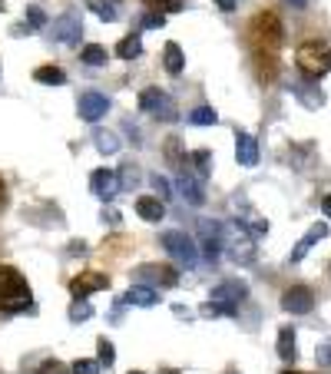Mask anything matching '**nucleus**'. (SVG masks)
<instances>
[{"mask_svg": "<svg viewBox=\"0 0 331 374\" xmlns=\"http://www.w3.org/2000/svg\"><path fill=\"white\" fill-rule=\"evenodd\" d=\"M139 110L152 113L156 119H166V123H172V119H179V113H176V103L163 93V90H156V86H149L139 93Z\"/></svg>", "mask_w": 331, "mask_h": 374, "instance_id": "423d86ee", "label": "nucleus"}, {"mask_svg": "<svg viewBox=\"0 0 331 374\" xmlns=\"http://www.w3.org/2000/svg\"><path fill=\"white\" fill-rule=\"evenodd\" d=\"M236 159L242 166H255L258 163V143L249 132H236Z\"/></svg>", "mask_w": 331, "mask_h": 374, "instance_id": "2eb2a0df", "label": "nucleus"}, {"mask_svg": "<svg viewBox=\"0 0 331 374\" xmlns=\"http://www.w3.org/2000/svg\"><path fill=\"white\" fill-rule=\"evenodd\" d=\"M123 301H126V305H136V308H152V305L159 301V295H156V288H149V285H133Z\"/></svg>", "mask_w": 331, "mask_h": 374, "instance_id": "6ab92c4d", "label": "nucleus"}, {"mask_svg": "<svg viewBox=\"0 0 331 374\" xmlns=\"http://www.w3.org/2000/svg\"><path fill=\"white\" fill-rule=\"evenodd\" d=\"M136 183H139V172H136V166H129V163H126V166H123V169H119V186H136Z\"/></svg>", "mask_w": 331, "mask_h": 374, "instance_id": "f704fd0d", "label": "nucleus"}, {"mask_svg": "<svg viewBox=\"0 0 331 374\" xmlns=\"http://www.w3.org/2000/svg\"><path fill=\"white\" fill-rule=\"evenodd\" d=\"M30 285L20 275L14 265H0V312L7 315H17V312H27L30 308Z\"/></svg>", "mask_w": 331, "mask_h": 374, "instance_id": "f03ea898", "label": "nucleus"}, {"mask_svg": "<svg viewBox=\"0 0 331 374\" xmlns=\"http://www.w3.org/2000/svg\"><path fill=\"white\" fill-rule=\"evenodd\" d=\"M278 358H282V361H295V331L292 328H282V331H278Z\"/></svg>", "mask_w": 331, "mask_h": 374, "instance_id": "393cba45", "label": "nucleus"}, {"mask_svg": "<svg viewBox=\"0 0 331 374\" xmlns=\"http://www.w3.org/2000/svg\"><path fill=\"white\" fill-rule=\"evenodd\" d=\"M37 374H70V371H67L60 361H43V364L37 368Z\"/></svg>", "mask_w": 331, "mask_h": 374, "instance_id": "58836bf2", "label": "nucleus"}, {"mask_svg": "<svg viewBox=\"0 0 331 374\" xmlns=\"http://www.w3.org/2000/svg\"><path fill=\"white\" fill-rule=\"evenodd\" d=\"M136 212H139V219H146V222H163L166 202L159 196H143V199H136Z\"/></svg>", "mask_w": 331, "mask_h": 374, "instance_id": "f3484780", "label": "nucleus"}, {"mask_svg": "<svg viewBox=\"0 0 331 374\" xmlns=\"http://www.w3.org/2000/svg\"><path fill=\"white\" fill-rule=\"evenodd\" d=\"M295 63H298V70L305 76H325L331 70V50L325 43H318V40H308V43H301L298 50H295Z\"/></svg>", "mask_w": 331, "mask_h": 374, "instance_id": "20e7f679", "label": "nucleus"}, {"mask_svg": "<svg viewBox=\"0 0 331 374\" xmlns=\"http://www.w3.org/2000/svg\"><path fill=\"white\" fill-rule=\"evenodd\" d=\"M87 7H90V10H93V14H96L100 20H106V23H113V20L119 17L113 0H87Z\"/></svg>", "mask_w": 331, "mask_h": 374, "instance_id": "a878e982", "label": "nucleus"}, {"mask_svg": "<svg viewBox=\"0 0 331 374\" xmlns=\"http://www.w3.org/2000/svg\"><path fill=\"white\" fill-rule=\"evenodd\" d=\"M139 279H152V281H159V285H176L179 281V275H176V268H169V265H143L139 272H136Z\"/></svg>", "mask_w": 331, "mask_h": 374, "instance_id": "a211bd4d", "label": "nucleus"}, {"mask_svg": "<svg viewBox=\"0 0 331 374\" xmlns=\"http://www.w3.org/2000/svg\"><path fill=\"white\" fill-rule=\"evenodd\" d=\"M189 159H192V166H196V176H199V179H205V176H209V169H212V156H209V150L192 152Z\"/></svg>", "mask_w": 331, "mask_h": 374, "instance_id": "c85d7f7f", "label": "nucleus"}, {"mask_svg": "<svg viewBox=\"0 0 331 374\" xmlns=\"http://www.w3.org/2000/svg\"><path fill=\"white\" fill-rule=\"evenodd\" d=\"M34 80H37V83H47V86H60V83H67V73H63L60 67H37V70H34Z\"/></svg>", "mask_w": 331, "mask_h": 374, "instance_id": "4be33fe9", "label": "nucleus"}, {"mask_svg": "<svg viewBox=\"0 0 331 374\" xmlns=\"http://www.w3.org/2000/svg\"><path fill=\"white\" fill-rule=\"evenodd\" d=\"M47 23V14L40 7H27V30H40Z\"/></svg>", "mask_w": 331, "mask_h": 374, "instance_id": "72a5a7b5", "label": "nucleus"}, {"mask_svg": "<svg viewBox=\"0 0 331 374\" xmlns=\"http://www.w3.org/2000/svg\"><path fill=\"white\" fill-rule=\"evenodd\" d=\"M93 139H96V150H100V152H106V156H113V152L119 150V139H116L113 132L96 130V132H93Z\"/></svg>", "mask_w": 331, "mask_h": 374, "instance_id": "bb28decb", "label": "nucleus"}, {"mask_svg": "<svg viewBox=\"0 0 331 374\" xmlns=\"http://www.w3.org/2000/svg\"><path fill=\"white\" fill-rule=\"evenodd\" d=\"M321 239H328V225H325V222L312 225V229L305 232V239H301V242L292 248V262H301V259L308 255V248H312L315 242H321Z\"/></svg>", "mask_w": 331, "mask_h": 374, "instance_id": "dca6fc26", "label": "nucleus"}, {"mask_svg": "<svg viewBox=\"0 0 331 374\" xmlns=\"http://www.w3.org/2000/svg\"><path fill=\"white\" fill-rule=\"evenodd\" d=\"M229 374H236V371H229Z\"/></svg>", "mask_w": 331, "mask_h": 374, "instance_id": "de8ad7c7", "label": "nucleus"}, {"mask_svg": "<svg viewBox=\"0 0 331 374\" xmlns=\"http://www.w3.org/2000/svg\"><path fill=\"white\" fill-rule=\"evenodd\" d=\"M163 67H166V73H172V76L183 73L185 56H183V50H179V43H166L163 47Z\"/></svg>", "mask_w": 331, "mask_h": 374, "instance_id": "aec40b11", "label": "nucleus"}, {"mask_svg": "<svg viewBox=\"0 0 331 374\" xmlns=\"http://www.w3.org/2000/svg\"><path fill=\"white\" fill-rule=\"evenodd\" d=\"M149 183H152V189H156V192H159V199H169V196H172V186H169V183H166L163 176H159V172H156V176H149Z\"/></svg>", "mask_w": 331, "mask_h": 374, "instance_id": "c9c22d12", "label": "nucleus"}, {"mask_svg": "<svg viewBox=\"0 0 331 374\" xmlns=\"http://www.w3.org/2000/svg\"><path fill=\"white\" fill-rule=\"evenodd\" d=\"M295 96L308 106V110H318V106H325V96L321 93H315V86H308V83H298L295 86Z\"/></svg>", "mask_w": 331, "mask_h": 374, "instance_id": "5701e85b", "label": "nucleus"}, {"mask_svg": "<svg viewBox=\"0 0 331 374\" xmlns=\"http://www.w3.org/2000/svg\"><path fill=\"white\" fill-rule=\"evenodd\" d=\"M96 355H100V364H106V368L116 361V351H113L110 338H100V341H96Z\"/></svg>", "mask_w": 331, "mask_h": 374, "instance_id": "c756f323", "label": "nucleus"}, {"mask_svg": "<svg viewBox=\"0 0 331 374\" xmlns=\"http://www.w3.org/2000/svg\"><path fill=\"white\" fill-rule=\"evenodd\" d=\"M80 60H83V63H90V67H103V63H106V50H103V47H96V43H90V47H83Z\"/></svg>", "mask_w": 331, "mask_h": 374, "instance_id": "cd10ccee", "label": "nucleus"}, {"mask_svg": "<svg viewBox=\"0 0 331 374\" xmlns=\"http://www.w3.org/2000/svg\"><path fill=\"white\" fill-rule=\"evenodd\" d=\"M212 3H216V7H219V10H225V14H232V10H236V3H239V0H212Z\"/></svg>", "mask_w": 331, "mask_h": 374, "instance_id": "ea45409f", "label": "nucleus"}, {"mask_svg": "<svg viewBox=\"0 0 331 374\" xmlns=\"http://www.w3.org/2000/svg\"><path fill=\"white\" fill-rule=\"evenodd\" d=\"M90 189L96 199H103V202H113L116 199V192H119V172H113V169H96L90 176Z\"/></svg>", "mask_w": 331, "mask_h": 374, "instance_id": "1a4fd4ad", "label": "nucleus"}, {"mask_svg": "<svg viewBox=\"0 0 331 374\" xmlns=\"http://www.w3.org/2000/svg\"><path fill=\"white\" fill-rule=\"evenodd\" d=\"M199 242H203V255L209 262L216 265L222 255V248H225V229L222 222H212V219H203L199 222Z\"/></svg>", "mask_w": 331, "mask_h": 374, "instance_id": "0eeeda50", "label": "nucleus"}, {"mask_svg": "<svg viewBox=\"0 0 331 374\" xmlns=\"http://www.w3.org/2000/svg\"><path fill=\"white\" fill-rule=\"evenodd\" d=\"M70 374H100V361H90V358H76Z\"/></svg>", "mask_w": 331, "mask_h": 374, "instance_id": "473e14b6", "label": "nucleus"}, {"mask_svg": "<svg viewBox=\"0 0 331 374\" xmlns=\"http://www.w3.org/2000/svg\"><path fill=\"white\" fill-rule=\"evenodd\" d=\"M225 248H229V255L236 259L239 265H249L255 259V239L245 232V225H236V232L232 235H225Z\"/></svg>", "mask_w": 331, "mask_h": 374, "instance_id": "6e6552de", "label": "nucleus"}, {"mask_svg": "<svg viewBox=\"0 0 331 374\" xmlns=\"http://www.w3.org/2000/svg\"><path fill=\"white\" fill-rule=\"evenodd\" d=\"M285 3H292V7H305L308 0H285Z\"/></svg>", "mask_w": 331, "mask_h": 374, "instance_id": "37998d69", "label": "nucleus"}, {"mask_svg": "<svg viewBox=\"0 0 331 374\" xmlns=\"http://www.w3.org/2000/svg\"><path fill=\"white\" fill-rule=\"evenodd\" d=\"M129 374H143V371H129Z\"/></svg>", "mask_w": 331, "mask_h": 374, "instance_id": "a18cd8bd", "label": "nucleus"}, {"mask_svg": "<svg viewBox=\"0 0 331 374\" xmlns=\"http://www.w3.org/2000/svg\"><path fill=\"white\" fill-rule=\"evenodd\" d=\"M103 288H110V279H106L103 272H83V275H76V279L70 281V292H73L76 301H87V295L103 292Z\"/></svg>", "mask_w": 331, "mask_h": 374, "instance_id": "9b49d317", "label": "nucleus"}, {"mask_svg": "<svg viewBox=\"0 0 331 374\" xmlns=\"http://www.w3.org/2000/svg\"><path fill=\"white\" fill-rule=\"evenodd\" d=\"M249 50L252 60L258 67L262 80H275L278 76V50H282V40H285V27L278 20L275 10H258L255 17L249 20Z\"/></svg>", "mask_w": 331, "mask_h": 374, "instance_id": "f257e3e1", "label": "nucleus"}, {"mask_svg": "<svg viewBox=\"0 0 331 374\" xmlns=\"http://www.w3.org/2000/svg\"><path fill=\"white\" fill-rule=\"evenodd\" d=\"M139 54H143V40H139V34H129V37H123L119 43H116V56H123V60H136Z\"/></svg>", "mask_w": 331, "mask_h": 374, "instance_id": "412c9836", "label": "nucleus"}, {"mask_svg": "<svg viewBox=\"0 0 331 374\" xmlns=\"http://www.w3.org/2000/svg\"><path fill=\"white\" fill-rule=\"evenodd\" d=\"M80 30H83V23H80V14H76V10H67L63 17H56L54 23H50V37H54L56 43H76Z\"/></svg>", "mask_w": 331, "mask_h": 374, "instance_id": "9d476101", "label": "nucleus"}, {"mask_svg": "<svg viewBox=\"0 0 331 374\" xmlns=\"http://www.w3.org/2000/svg\"><path fill=\"white\" fill-rule=\"evenodd\" d=\"M321 212H325V215H331V196H325V199H321Z\"/></svg>", "mask_w": 331, "mask_h": 374, "instance_id": "79ce46f5", "label": "nucleus"}, {"mask_svg": "<svg viewBox=\"0 0 331 374\" xmlns=\"http://www.w3.org/2000/svg\"><path fill=\"white\" fill-rule=\"evenodd\" d=\"M176 189H179V196H183L189 206H203L205 202V189H203V179L199 176H192V172H179V179H176Z\"/></svg>", "mask_w": 331, "mask_h": 374, "instance_id": "4468645a", "label": "nucleus"}, {"mask_svg": "<svg viewBox=\"0 0 331 374\" xmlns=\"http://www.w3.org/2000/svg\"><path fill=\"white\" fill-rule=\"evenodd\" d=\"M7 209V186H3V179H0V212Z\"/></svg>", "mask_w": 331, "mask_h": 374, "instance_id": "a19ab883", "label": "nucleus"}, {"mask_svg": "<svg viewBox=\"0 0 331 374\" xmlns=\"http://www.w3.org/2000/svg\"><path fill=\"white\" fill-rule=\"evenodd\" d=\"M282 374H298V371H282Z\"/></svg>", "mask_w": 331, "mask_h": 374, "instance_id": "c03bdc74", "label": "nucleus"}, {"mask_svg": "<svg viewBox=\"0 0 331 374\" xmlns=\"http://www.w3.org/2000/svg\"><path fill=\"white\" fill-rule=\"evenodd\" d=\"M189 123L192 126H216L219 123V113L212 110V106H196V110L189 113Z\"/></svg>", "mask_w": 331, "mask_h": 374, "instance_id": "b1692460", "label": "nucleus"}, {"mask_svg": "<svg viewBox=\"0 0 331 374\" xmlns=\"http://www.w3.org/2000/svg\"><path fill=\"white\" fill-rule=\"evenodd\" d=\"M149 10L156 14V10H166V14H176V10H183V0H143Z\"/></svg>", "mask_w": 331, "mask_h": 374, "instance_id": "7c9ffc66", "label": "nucleus"}, {"mask_svg": "<svg viewBox=\"0 0 331 374\" xmlns=\"http://www.w3.org/2000/svg\"><path fill=\"white\" fill-rule=\"evenodd\" d=\"M315 358H318V364L331 368V341H321V344H318V351H315Z\"/></svg>", "mask_w": 331, "mask_h": 374, "instance_id": "4c0bfd02", "label": "nucleus"}, {"mask_svg": "<svg viewBox=\"0 0 331 374\" xmlns=\"http://www.w3.org/2000/svg\"><path fill=\"white\" fill-rule=\"evenodd\" d=\"M163 23H166L163 14H152V10H149V14H143V30H159Z\"/></svg>", "mask_w": 331, "mask_h": 374, "instance_id": "e433bc0d", "label": "nucleus"}, {"mask_svg": "<svg viewBox=\"0 0 331 374\" xmlns=\"http://www.w3.org/2000/svg\"><path fill=\"white\" fill-rule=\"evenodd\" d=\"M163 248L176 259L179 265H185V268H196L199 265V248H196V242L185 235V232H163Z\"/></svg>", "mask_w": 331, "mask_h": 374, "instance_id": "39448f33", "label": "nucleus"}, {"mask_svg": "<svg viewBox=\"0 0 331 374\" xmlns=\"http://www.w3.org/2000/svg\"><path fill=\"white\" fill-rule=\"evenodd\" d=\"M110 110V100L103 93H96V90H87V93L80 96V119H87V123H100L103 116Z\"/></svg>", "mask_w": 331, "mask_h": 374, "instance_id": "ddd939ff", "label": "nucleus"}, {"mask_svg": "<svg viewBox=\"0 0 331 374\" xmlns=\"http://www.w3.org/2000/svg\"><path fill=\"white\" fill-rule=\"evenodd\" d=\"M93 318V305L90 301H73L70 305V321H87Z\"/></svg>", "mask_w": 331, "mask_h": 374, "instance_id": "2f4dec72", "label": "nucleus"}, {"mask_svg": "<svg viewBox=\"0 0 331 374\" xmlns=\"http://www.w3.org/2000/svg\"><path fill=\"white\" fill-rule=\"evenodd\" d=\"M282 308L292 312V315H308L315 308V292L305 288V285H295V288H288V292L282 295Z\"/></svg>", "mask_w": 331, "mask_h": 374, "instance_id": "f8f14e48", "label": "nucleus"}, {"mask_svg": "<svg viewBox=\"0 0 331 374\" xmlns=\"http://www.w3.org/2000/svg\"><path fill=\"white\" fill-rule=\"evenodd\" d=\"M0 10H3V0H0Z\"/></svg>", "mask_w": 331, "mask_h": 374, "instance_id": "49530a36", "label": "nucleus"}, {"mask_svg": "<svg viewBox=\"0 0 331 374\" xmlns=\"http://www.w3.org/2000/svg\"><path fill=\"white\" fill-rule=\"evenodd\" d=\"M245 295H249V285L245 281H222L219 288L209 295V301L203 305V315H209V318H219V315H225V318H232L236 312H239V305L245 301Z\"/></svg>", "mask_w": 331, "mask_h": 374, "instance_id": "7ed1b4c3", "label": "nucleus"}]
</instances>
